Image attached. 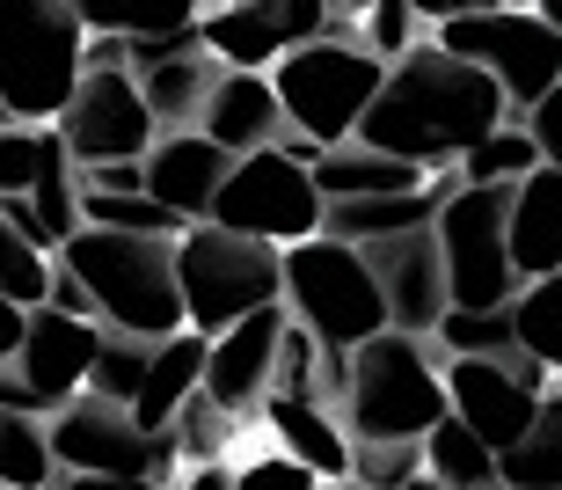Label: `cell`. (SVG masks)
I'll return each mask as SVG.
<instances>
[{"label": "cell", "instance_id": "cell-1", "mask_svg": "<svg viewBox=\"0 0 562 490\" xmlns=\"http://www.w3.org/2000/svg\"><path fill=\"white\" fill-rule=\"evenodd\" d=\"M504 118H512V96H504L497 74L460 59L453 44L424 37L417 52H402L387 66V81H380L358 140H373V147L402 154L417 169H460L468 147H482Z\"/></svg>", "mask_w": 562, "mask_h": 490}, {"label": "cell", "instance_id": "cell-2", "mask_svg": "<svg viewBox=\"0 0 562 490\" xmlns=\"http://www.w3.org/2000/svg\"><path fill=\"white\" fill-rule=\"evenodd\" d=\"M336 410H344L351 439H424L453 410L438 337L402 330V322H387L380 337H366L351 352L344 388H336Z\"/></svg>", "mask_w": 562, "mask_h": 490}, {"label": "cell", "instance_id": "cell-3", "mask_svg": "<svg viewBox=\"0 0 562 490\" xmlns=\"http://www.w3.org/2000/svg\"><path fill=\"white\" fill-rule=\"evenodd\" d=\"M59 264L88 278V293L103 308L110 330L168 337L183 330V278H176V235H139V227H95L81 220L74 242H59Z\"/></svg>", "mask_w": 562, "mask_h": 490}, {"label": "cell", "instance_id": "cell-4", "mask_svg": "<svg viewBox=\"0 0 562 490\" xmlns=\"http://www.w3.org/2000/svg\"><path fill=\"white\" fill-rule=\"evenodd\" d=\"M278 96H285V118H292V147H336V140H358L366 110H373L380 81H387V59L358 30H329L314 44H292L285 59L271 66Z\"/></svg>", "mask_w": 562, "mask_h": 490}, {"label": "cell", "instance_id": "cell-5", "mask_svg": "<svg viewBox=\"0 0 562 490\" xmlns=\"http://www.w3.org/2000/svg\"><path fill=\"white\" fill-rule=\"evenodd\" d=\"M285 308L307 322L329 352H358L366 337H380L395 308H387V286L373 271V249L344 235H307L285 249Z\"/></svg>", "mask_w": 562, "mask_h": 490}, {"label": "cell", "instance_id": "cell-6", "mask_svg": "<svg viewBox=\"0 0 562 490\" xmlns=\"http://www.w3.org/2000/svg\"><path fill=\"white\" fill-rule=\"evenodd\" d=\"M88 74V22L74 0H0V96L15 118L52 125Z\"/></svg>", "mask_w": 562, "mask_h": 490}, {"label": "cell", "instance_id": "cell-7", "mask_svg": "<svg viewBox=\"0 0 562 490\" xmlns=\"http://www.w3.org/2000/svg\"><path fill=\"white\" fill-rule=\"evenodd\" d=\"M176 278H183V308L198 330H227L285 300V249L227 220H190L176 235Z\"/></svg>", "mask_w": 562, "mask_h": 490}, {"label": "cell", "instance_id": "cell-8", "mask_svg": "<svg viewBox=\"0 0 562 490\" xmlns=\"http://www.w3.org/2000/svg\"><path fill=\"white\" fill-rule=\"evenodd\" d=\"M52 447H59V483H176L183 454L168 432H146L139 410L81 388L74 403L52 410Z\"/></svg>", "mask_w": 562, "mask_h": 490}, {"label": "cell", "instance_id": "cell-9", "mask_svg": "<svg viewBox=\"0 0 562 490\" xmlns=\"http://www.w3.org/2000/svg\"><path fill=\"white\" fill-rule=\"evenodd\" d=\"M212 220L249 227V235L278 242V249L322 235V220H329V191L314 183V154L292 147V140L234 154V169H227V183H220V205H212Z\"/></svg>", "mask_w": 562, "mask_h": 490}, {"label": "cell", "instance_id": "cell-10", "mask_svg": "<svg viewBox=\"0 0 562 490\" xmlns=\"http://www.w3.org/2000/svg\"><path fill=\"white\" fill-rule=\"evenodd\" d=\"M438 44H453L460 59L490 66L512 96V118L541 103L548 88L562 81V30L533 8V0H504V8H468V15L431 22Z\"/></svg>", "mask_w": 562, "mask_h": 490}, {"label": "cell", "instance_id": "cell-11", "mask_svg": "<svg viewBox=\"0 0 562 490\" xmlns=\"http://www.w3.org/2000/svg\"><path fill=\"white\" fill-rule=\"evenodd\" d=\"M438 242H446V278L453 308H504L519 300L526 271L512 256V183H468L438 205Z\"/></svg>", "mask_w": 562, "mask_h": 490}, {"label": "cell", "instance_id": "cell-12", "mask_svg": "<svg viewBox=\"0 0 562 490\" xmlns=\"http://www.w3.org/2000/svg\"><path fill=\"white\" fill-rule=\"evenodd\" d=\"M103 330L110 322L95 315H74L59 300H37L30 308V330H22V352L15 359H0V403L15 410H52L74 403L95 374V352H103Z\"/></svg>", "mask_w": 562, "mask_h": 490}, {"label": "cell", "instance_id": "cell-13", "mask_svg": "<svg viewBox=\"0 0 562 490\" xmlns=\"http://www.w3.org/2000/svg\"><path fill=\"white\" fill-rule=\"evenodd\" d=\"M446 388H453V417H468L504 454L541 417V396L555 388V374L526 344L519 352H446Z\"/></svg>", "mask_w": 562, "mask_h": 490}, {"label": "cell", "instance_id": "cell-14", "mask_svg": "<svg viewBox=\"0 0 562 490\" xmlns=\"http://www.w3.org/2000/svg\"><path fill=\"white\" fill-rule=\"evenodd\" d=\"M52 125H59V140L74 147L81 169H95V162H139L161 140V118H154V103H146L132 66H88L74 103Z\"/></svg>", "mask_w": 562, "mask_h": 490}, {"label": "cell", "instance_id": "cell-15", "mask_svg": "<svg viewBox=\"0 0 562 490\" xmlns=\"http://www.w3.org/2000/svg\"><path fill=\"white\" fill-rule=\"evenodd\" d=\"M198 30H205L220 66H263L271 74L292 44L329 37L336 8L329 0H212L205 15H198Z\"/></svg>", "mask_w": 562, "mask_h": 490}, {"label": "cell", "instance_id": "cell-16", "mask_svg": "<svg viewBox=\"0 0 562 490\" xmlns=\"http://www.w3.org/2000/svg\"><path fill=\"white\" fill-rule=\"evenodd\" d=\"M285 322H292V308H285V300H271V308H256V315L227 322V330H212L205 388L234 410V417H241V425H256V410L271 403V388H278V352H285Z\"/></svg>", "mask_w": 562, "mask_h": 490}, {"label": "cell", "instance_id": "cell-17", "mask_svg": "<svg viewBox=\"0 0 562 490\" xmlns=\"http://www.w3.org/2000/svg\"><path fill=\"white\" fill-rule=\"evenodd\" d=\"M366 249H373V271H380V286H387L395 322L431 337L438 315L453 308V278H446V242H438V220H431V227L380 235V242H366Z\"/></svg>", "mask_w": 562, "mask_h": 490}, {"label": "cell", "instance_id": "cell-18", "mask_svg": "<svg viewBox=\"0 0 562 490\" xmlns=\"http://www.w3.org/2000/svg\"><path fill=\"white\" fill-rule=\"evenodd\" d=\"M227 169H234V147H220L205 125L161 132V140L146 147V191L161 198V205H176L183 220H212Z\"/></svg>", "mask_w": 562, "mask_h": 490}, {"label": "cell", "instance_id": "cell-19", "mask_svg": "<svg viewBox=\"0 0 562 490\" xmlns=\"http://www.w3.org/2000/svg\"><path fill=\"white\" fill-rule=\"evenodd\" d=\"M198 125L220 140V147L249 154V147H278L292 140V118H285V96L263 66H220L212 74V96H205V118Z\"/></svg>", "mask_w": 562, "mask_h": 490}, {"label": "cell", "instance_id": "cell-20", "mask_svg": "<svg viewBox=\"0 0 562 490\" xmlns=\"http://www.w3.org/2000/svg\"><path fill=\"white\" fill-rule=\"evenodd\" d=\"M256 425L271 432V439H285L322 483H351L358 439H351V425H344V410H336L329 396H285V388H278L271 403L256 410Z\"/></svg>", "mask_w": 562, "mask_h": 490}, {"label": "cell", "instance_id": "cell-21", "mask_svg": "<svg viewBox=\"0 0 562 490\" xmlns=\"http://www.w3.org/2000/svg\"><path fill=\"white\" fill-rule=\"evenodd\" d=\"M205 359H212V330H198V322H183V330L154 337V366H146V388H139V403H132L146 432H168V425H176V410L205 388Z\"/></svg>", "mask_w": 562, "mask_h": 490}, {"label": "cell", "instance_id": "cell-22", "mask_svg": "<svg viewBox=\"0 0 562 490\" xmlns=\"http://www.w3.org/2000/svg\"><path fill=\"white\" fill-rule=\"evenodd\" d=\"M212 74H220V59H212L205 30H198V37H183L176 52H161V59L139 66V88H146V103H154V118H161V132H183V125H198V118H205Z\"/></svg>", "mask_w": 562, "mask_h": 490}, {"label": "cell", "instance_id": "cell-23", "mask_svg": "<svg viewBox=\"0 0 562 490\" xmlns=\"http://www.w3.org/2000/svg\"><path fill=\"white\" fill-rule=\"evenodd\" d=\"M512 256L526 278L562 271V169L541 162L512 183Z\"/></svg>", "mask_w": 562, "mask_h": 490}, {"label": "cell", "instance_id": "cell-24", "mask_svg": "<svg viewBox=\"0 0 562 490\" xmlns=\"http://www.w3.org/2000/svg\"><path fill=\"white\" fill-rule=\"evenodd\" d=\"M431 169H417V162H402V154L373 147V140H336V147L314 154V183L329 198H380V191H409V183H424Z\"/></svg>", "mask_w": 562, "mask_h": 490}, {"label": "cell", "instance_id": "cell-25", "mask_svg": "<svg viewBox=\"0 0 562 490\" xmlns=\"http://www.w3.org/2000/svg\"><path fill=\"white\" fill-rule=\"evenodd\" d=\"M424 476L446 490H482V483H504V454L482 439L468 417H438L431 432H424Z\"/></svg>", "mask_w": 562, "mask_h": 490}, {"label": "cell", "instance_id": "cell-26", "mask_svg": "<svg viewBox=\"0 0 562 490\" xmlns=\"http://www.w3.org/2000/svg\"><path fill=\"white\" fill-rule=\"evenodd\" d=\"M0 483L8 490L59 483V447H52V417H44V410L0 403Z\"/></svg>", "mask_w": 562, "mask_h": 490}, {"label": "cell", "instance_id": "cell-27", "mask_svg": "<svg viewBox=\"0 0 562 490\" xmlns=\"http://www.w3.org/2000/svg\"><path fill=\"white\" fill-rule=\"evenodd\" d=\"M504 483L512 490H562V388L541 396V417L526 425L519 447H504Z\"/></svg>", "mask_w": 562, "mask_h": 490}, {"label": "cell", "instance_id": "cell-28", "mask_svg": "<svg viewBox=\"0 0 562 490\" xmlns=\"http://www.w3.org/2000/svg\"><path fill=\"white\" fill-rule=\"evenodd\" d=\"M512 315H519V344L562 381V271L526 278L519 300H512Z\"/></svg>", "mask_w": 562, "mask_h": 490}, {"label": "cell", "instance_id": "cell-29", "mask_svg": "<svg viewBox=\"0 0 562 490\" xmlns=\"http://www.w3.org/2000/svg\"><path fill=\"white\" fill-rule=\"evenodd\" d=\"M52 278H59V249H44L37 235H22L15 220L0 213V293L37 308V300H52Z\"/></svg>", "mask_w": 562, "mask_h": 490}, {"label": "cell", "instance_id": "cell-30", "mask_svg": "<svg viewBox=\"0 0 562 490\" xmlns=\"http://www.w3.org/2000/svg\"><path fill=\"white\" fill-rule=\"evenodd\" d=\"M88 30H117V37H146V30H183L212 8V0H74Z\"/></svg>", "mask_w": 562, "mask_h": 490}, {"label": "cell", "instance_id": "cell-31", "mask_svg": "<svg viewBox=\"0 0 562 490\" xmlns=\"http://www.w3.org/2000/svg\"><path fill=\"white\" fill-rule=\"evenodd\" d=\"M526 169H541V140H533V125L526 118H504L482 147H468V162H460V176L468 183H519Z\"/></svg>", "mask_w": 562, "mask_h": 490}, {"label": "cell", "instance_id": "cell-32", "mask_svg": "<svg viewBox=\"0 0 562 490\" xmlns=\"http://www.w3.org/2000/svg\"><path fill=\"white\" fill-rule=\"evenodd\" d=\"M438 352H519V315L504 308H446L438 315Z\"/></svg>", "mask_w": 562, "mask_h": 490}, {"label": "cell", "instance_id": "cell-33", "mask_svg": "<svg viewBox=\"0 0 562 490\" xmlns=\"http://www.w3.org/2000/svg\"><path fill=\"white\" fill-rule=\"evenodd\" d=\"M146 366H154V337H139V330H103V352H95L88 388H103V396H117V403H139Z\"/></svg>", "mask_w": 562, "mask_h": 490}, {"label": "cell", "instance_id": "cell-34", "mask_svg": "<svg viewBox=\"0 0 562 490\" xmlns=\"http://www.w3.org/2000/svg\"><path fill=\"white\" fill-rule=\"evenodd\" d=\"M358 37H366V44L380 52V59L395 66L402 52H417V44L431 37V15H424L417 0H373V8L358 15Z\"/></svg>", "mask_w": 562, "mask_h": 490}, {"label": "cell", "instance_id": "cell-35", "mask_svg": "<svg viewBox=\"0 0 562 490\" xmlns=\"http://www.w3.org/2000/svg\"><path fill=\"white\" fill-rule=\"evenodd\" d=\"M351 483H373V490L424 483V439H358V454H351Z\"/></svg>", "mask_w": 562, "mask_h": 490}, {"label": "cell", "instance_id": "cell-36", "mask_svg": "<svg viewBox=\"0 0 562 490\" xmlns=\"http://www.w3.org/2000/svg\"><path fill=\"white\" fill-rule=\"evenodd\" d=\"M44 154H52V125H30V118H15V125H0V198H15L37 183Z\"/></svg>", "mask_w": 562, "mask_h": 490}, {"label": "cell", "instance_id": "cell-37", "mask_svg": "<svg viewBox=\"0 0 562 490\" xmlns=\"http://www.w3.org/2000/svg\"><path fill=\"white\" fill-rule=\"evenodd\" d=\"M526 125H533V140H541V162H555V169H562V81L526 110Z\"/></svg>", "mask_w": 562, "mask_h": 490}, {"label": "cell", "instance_id": "cell-38", "mask_svg": "<svg viewBox=\"0 0 562 490\" xmlns=\"http://www.w3.org/2000/svg\"><path fill=\"white\" fill-rule=\"evenodd\" d=\"M22 330H30V308L0 293V359H15V352H22Z\"/></svg>", "mask_w": 562, "mask_h": 490}, {"label": "cell", "instance_id": "cell-39", "mask_svg": "<svg viewBox=\"0 0 562 490\" xmlns=\"http://www.w3.org/2000/svg\"><path fill=\"white\" fill-rule=\"evenodd\" d=\"M431 22H446V15H468V8H504V0H417Z\"/></svg>", "mask_w": 562, "mask_h": 490}, {"label": "cell", "instance_id": "cell-40", "mask_svg": "<svg viewBox=\"0 0 562 490\" xmlns=\"http://www.w3.org/2000/svg\"><path fill=\"white\" fill-rule=\"evenodd\" d=\"M329 8H336V22H358L366 8H373V0H329Z\"/></svg>", "mask_w": 562, "mask_h": 490}, {"label": "cell", "instance_id": "cell-41", "mask_svg": "<svg viewBox=\"0 0 562 490\" xmlns=\"http://www.w3.org/2000/svg\"><path fill=\"white\" fill-rule=\"evenodd\" d=\"M533 8H541V15H548V22L562 30V0H533Z\"/></svg>", "mask_w": 562, "mask_h": 490}, {"label": "cell", "instance_id": "cell-42", "mask_svg": "<svg viewBox=\"0 0 562 490\" xmlns=\"http://www.w3.org/2000/svg\"><path fill=\"white\" fill-rule=\"evenodd\" d=\"M0 125H15V103H8V96H0Z\"/></svg>", "mask_w": 562, "mask_h": 490}]
</instances>
